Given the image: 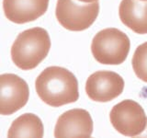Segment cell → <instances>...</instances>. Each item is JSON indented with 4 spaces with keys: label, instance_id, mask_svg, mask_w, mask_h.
Listing matches in <instances>:
<instances>
[{
    "label": "cell",
    "instance_id": "2",
    "mask_svg": "<svg viewBox=\"0 0 147 138\" xmlns=\"http://www.w3.org/2000/svg\"><path fill=\"white\" fill-rule=\"evenodd\" d=\"M51 49L48 31L40 27L26 30L18 35L11 47V59L22 70H31L43 61Z\"/></svg>",
    "mask_w": 147,
    "mask_h": 138
},
{
    "label": "cell",
    "instance_id": "13",
    "mask_svg": "<svg viewBox=\"0 0 147 138\" xmlns=\"http://www.w3.org/2000/svg\"><path fill=\"white\" fill-rule=\"evenodd\" d=\"M132 138H147V125H146V128H145V130L142 132L140 135H138V136H133Z\"/></svg>",
    "mask_w": 147,
    "mask_h": 138
},
{
    "label": "cell",
    "instance_id": "6",
    "mask_svg": "<svg viewBox=\"0 0 147 138\" xmlns=\"http://www.w3.org/2000/svg\"><path fill=\"white\" fill-rule=\"evenodd\" d=\"M30 89L27 82L14 74L0 76V114L11 115L27 104Z\"/></svg>",
    "mask_w": 147,
    "mask_h": 138
},
{
    "label": "cell",
    "instance_id": "9",
    "mask_svg": "<svg viewBox=\"0 0 147 138\" xmlns=\"http://www.w3.org/2000/svg\"><path fill=\"white\" fill-rule=\"evenodd\" d=\"M49 0H3L7 18L17 24H24L39 18L47 11Z\"/></svg>",
    "mask_w": 147,
    "mask_h": 138
},
{
    "label": "cell",
    "instance_id": "3",
    "mask_svg": "<svg viewBox=\"0 0 147 138\" xmlns=\"http://www.w3.org/2000/svg\"><path fill=\"white\" fill-rule=\"evenodd\" d=\"M131 48L129 37L115 28L98 31L91 43V52L98 63L118 66L126 60Z\"/></svg>",
    "mask_w": 147,
    "mask_h": 138
},
{
    "label": "cell",
    "instance_id": "7",
    "mask_svg": "<svg viewBox=\"0 0 147 138\" xmlns=\"http://www.w3.org/2000/svg\"><path fill=\"white\" fill-rule=\"evenodd\" d=\"M124 89L123 78L113 71H96L87 78L86 92L96 102H109L121 95Z\"/></svg>",
    "mask_w": 147,
    "mask_h": 138
},
{
    "label": "cell",
    "instance_id": "14",
    "mask_svg": "<svg viewBox=\"0 0 147 138\" xmlns=\"http://www.w3.org/2000/svg\"><path fill=\"white\" fill-rule=\"evenodd\" d=\"M77 1L81 3H94V2H98V0H77Z\"/></svg>",
    "mask_w": 147,
    "mask_h": 138
},
{
    "label": "cell",
    "instance_id": "4",
    "mask_svg": "<svg viewBox=\"0 0 147 138\" xmlns=\"http://www.w3.org/2000/svg\"><path fill=\"white\" fill-rule=\"evenodd\" d=\"M99 13L98 2L78 3L77 0H58L55 15L64 29L72 31L85 30L93 24Z\"/></svg>",
    "mask_w": 147,
    "mask_h": 138
},
{
    "label": "cell",
    "instance_id": "1",
    "mask_svg": "<svg viewBox=\"0 0 147 138\" xmlns=\"http://www.w3.org/2000/svg\"><path fill=\"white\" fill-rule=\"evenodd\" d=\"M35 87L40 99L52 107L76 102L79 98L76 77L63 67L50 66L44 69L37 77Z\"/></svg>",
    "mask_w": 147,
    "mask_h": 138
},
{
    "label": "cell",
    "instance_id": "15",
    "mask_svg": "<svg viewBox=\"0 0 147 138\" xmlns=\"http://www.w3.org/2000/svg\"><path fill=\"white\" fill-rule=\"evenodd\" d=\"M142 1H147V0H142Z\"/></svg>",
    "mask_w": 147,
    "mask_h": 138
},
{
    "label": "cell",
    "instance_id": "8",
    "mask_svg": "<svg viewBox=\"0 0 147 138\" xmlns=\"http://www.w3.org/2000/svg\"><path fill=\"white\" fill-rule=\"evenodd\" d=\"M93 133V120L83 109L66 110L55 124V138H90Z\"/></svg>",
    "mask_w": 147,
    "mask_h": 138
},
{
    "label": "cell",
    "instance_id": "5",
    "mask_svg": "<svg viewBox=\"0 0 147 138\" xmlns=\"http://www.w3.org/2000/svg\"><path fill=\"white\" fill-rule=\"evenodd\" d=\"M110 122L116 130L125 136L133 137L145 130L147 118L142 106L132 99H125L110 110Z\"/></svg>",
    "mask_w": 147,
    "mask_h": 138
},
{
    "label": "cell",
    "instance_id": "11",
    "mask_svg": "<svg viewBox=\"0 0 147 138\" xmlns=\"http://www.w3.org/2000/svg\"><path fill=\"white\" fill-rule=\"evenodd\" d=\"M43 133L41 120L33 113H24L13 121L7 138H43Z\"/></svg>",
    "mask_w": 147,
    "mask_h": 138
},
{
    "label": "cell",
    "instance_id": "10",
    "mask_svg": "<svg viewBox=\"0 0 147 138\" xmlns=\"http://www.w3.org/2000/svg\"><path fill=\"white\" fill-rule=\"evenodd\" d=\"M119 15L121 22L138 34L147 33V1L122 0Z\"/></svg>",
    "mask_w": 147,
    "mask_h": 138
},
{
    "label": "cell",
    "instance_id": "12",
    "mask_svg": "<svg viewBox=\"0 0 147 138\" xmlns=\"http://www.w3.org/2000/svg\"><path fill=\"white\" fill-rule=\"evenodd\" d=\"M131 64L137 77L147 83V41L137 47L133 54Z\"/></svg>",
    "mask_w": 147,
    "mask_h": 138
}]
</instances>
